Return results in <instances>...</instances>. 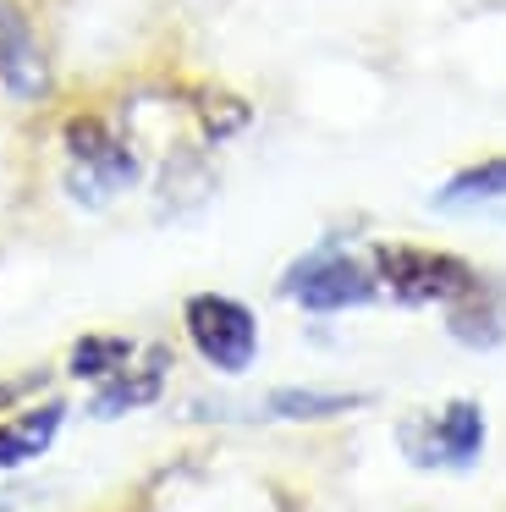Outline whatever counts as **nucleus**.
Segmentation results:
<instances>
[{
	"instance_id": "423d86ee",
	"label": "nucleus",
	"mask_w": 506,
	"mask_h": 512,
	"mask_svg": "<svg viewBox=\"0 0 506 512\" xmlns=\"http://www.w3.org/2000/svg\"><path fill=\"white\" fill-rule=\"evenodd\" d=\"M0 89L11 100H44L50 94V61L33 39V23L17 12V0H0Z\"/></svg>"
},
{
	"instance_id": "9d476101",
	"label": "nucleus",
	"mask_w": 506,
	"mask_h": 512,
	"mask_svg": "<svg viewBox=\"0 0 506 512\" xmlns=\"http://www.w3.org/2000/svg\"><path fill=\"white\" fill-rule=\"evenodd\" d=\"M187 111H193V127L209 144H231V138H242L253 122V105L242 100V94L220 89V83H193V89H187Z\"/></svg>"
},
{
	"instance_id": "9b49d317",
	"label": "nucleus",
	"mask_w": 506,
	"mask_h": 512,
	"mask_svg": "<svg viewBox=\"0 0 506 512\" xmlns=\"http://www.w3.org/2000/svg\"><path fill=\"white\" fill-rule=\"evenodd\" d=\"M484 204H506V155L451 171L435 188V210H484Z\"/></svg>"
},
{
	"instance_id": "ddd939ff",
	"label": "nucleus",
	"mask_w": 506,
	"mask_h": 512,
	"mask_svg": "<svg viewBox=\"0 0 506 512\" xmlns=\"http://www.w3.org/2000/svg\"><path fill=\"white\" fill-rule=\"evenodd\" d=\"M132 358H138V342L132 336H110V331H88L72 342V353H66V375L72 380H110L116 369H127Z\"/></svg>"
},
{
	"instance_id": "6e6552de",
	"label": "nucleus",
	"mask_w": 506,
	"mask_h": 512,
	"mask_svg": "<svg viewBox=\"0 0 506 512\" xmlns=\"http://www.w3.org/2000/svg\"><path fill=\"white\" fill-rule=\"evenodd\" d=\"M369 408V391H336V386H275L253 402V419H281V424H325Z\"/></svg>"
},
{
	"instance_id": "f257e3e1",
	"label": "nucleus",
	"mask_w": 506,
	"mask_h": 512,
	"mask_svg": "<svg viewBox=\"0 0 506 512\" xmlns=\"http://www.w3.org/2000/svg\"><path fill=\"white\" fill-rule=\"evenodd\" d=\"M61 149H66V193L83 210H105L110 199H121L127 188H138L143 160L132 149V138L105 116H66L61 127Z\"/></svg>"
},
{
	"instance_id": "0eeeda50",
	"label": "nucleus",
	"mask_w": 506,
	"mask_h": 512,
	"mask_svg": "<svg viewBox=\"0 0 506 512\" xmlns=\"http://www.w3.org/2000/svg\"><path fill=\"white\" fill-rule=\"evenodd\" d=\"M165 375H171V353H165V347L138 353L127 369L99 380V391L88 397V419H121V413H138V408H149V402H160Z\"/></svg>"
},
{
	"instance_id": "20e7f679",
	"label": "nucleus",
	"mask_w": 506,
	"mask_h": 512,
	"mask_svg": "<svg viewBox=\"0 0 506 512\" xmlns=\"http://www.w3.org/2000/svg\"><path fill=\"white\" fill-rule=\"evenodd\" d=\"M281 292L303 314H347V309H369V303L380 298V276H374V265L363 254H352V248L319 243L281 276Z\"/></svg>"
},
{
	"instance_id": "4468645a",
	"label": "nucleus",
	"mask_w": 506,
	"mask_h": 512,
	"mask_svg": "<svg viewBox=\"0 0 506 512\" xmlns=\"http://www.w3.org/2000/svg\"><path fill=\"white\" fill-rule=\"evenodd\" d=\"M44 380H50L44 369H33V375H22V380H6V386H0V402H17L28 386H44Z\"/></svg>"
},
{
	"instance_id": "2eb2a0df",
	"label": "nucleus",
	"mask_w": 506,
	"mask_h": 512,
	"mask_svg": "<svg viewBox=\"0 0 506 512\" xmlns=\"http://www.w3.org/2000/svg\"><path fill=\"white\" fill-rule=\"evenodd\" d=\"M0 512H17V496H6V490H0Z\"/></svg>"
},
{
	"instance_id": "1a4fd4ad",
	"label": "nucleus",
	"mask_w": 506,
	"mask_h": 512,
	"mask_svg": "<svg viewBox=\"0 0 506 512\" xmlns=\"http://www.w3.org/2000/svg\"><path fill=\"white\" fill-rule=\"evenodd\" d=\"M61 424H66V397L28 402L11 419H0V474L28 468L33 457H44L55 446V435H61Z\"/></svg>"
},
{
	"instance_id": "7ed1b4c3",
	"label": "nucleus",
	"mask_w": 506,
	"mask_h": 512,
	"mask_svg": "<svg viewBox=\"0 0 506 512\" xmlns=\"http://www.w3.org/2000/svg\"><path fill=\"white\" fill-rule=\"evenodd\" d=\"M484 441H490V419L473 397H451L396 424V452L429 474H468L484 457Z\"/></svg>"
},
{
	"instance_id": "f8f14e48",
	"label": "nucleus",
	"mask_w": 506,
	"mask_h": 512,
	"mask_svg": "<svg viewBox=\"0 0 506 512\" xmlns=\"http://www.w3.org/2000/svg\"><path fill=\"white\" fill-rule=\"evenodd\" d=\"M446 331L457 336L462 347H473V353H490V347L506 342V314H501V303H495L490 281H484L473 298L451 303V309H446Z\"/></svg>"
},
{
	"instance_id": "39448f33",
	"label": "nucleus",
	"mask_w": 506,
	"mask_h": 512,
	"mask_svg": "<svg viewBox=\"0 0 506 512\" xmlns=\"http://www.w3.org/2000/svg\"><path fill=\"white\" fill-rule=\"evenodd\" d=\"M182 331L215 375H248L259 358V314L231 292H193L182 303Z\"/></svg>"
},
{
	"instance_id": "f03ea898",
	"label": "nucleus",
	"mask_w": 506,
	"mask_h": 512,
	"mask_svg": "<svg viewBox=\"0 0 506 512\" xmlns=\"http://www.w3.org/2000/svg\"><path fill=\"white\" fill-rule=\"evenodd\" d=\"M380 292L402 309H451V303L473 298L484 276L451 248H424V243H380L369 254Z\"/></svg>"
}]
</instances>
